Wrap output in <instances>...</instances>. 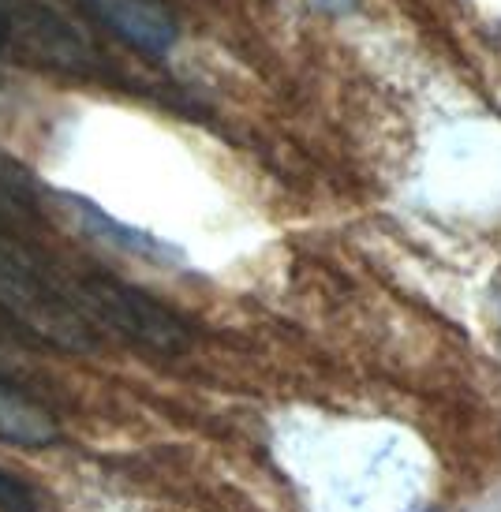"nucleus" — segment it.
<instances>
[{
    "label": "nucleus",
    "instance_id": "1",
    "mask_svg": "<svg viewBox=\"0 0 501 512\" xmlns=\"http://www.w3.org/2000/svg\"><path fill=\"white\" fill-rule=\"evenodd\" d=\"M0 311L34 341L57 352H98V329L64 292L53 270L23 243L0 236Z\"/></svg>",
    "mask_w": 501,
    "mask_h": 512
},
{
    "label": "nucleus",
    "instance_id": "2",
    "mask_svg": "<svg viewBox=\"0 0 501 512\" xmlns=\"http://www.w3.org/2000/svg\"><path fill=\"white\" fill-rule=\"evenodd\" d=\"M72 296L79 311L94 322V329H109L135 348L158 352V356H180L195 341V329L187 326V318L113 273H86L75 281Z\"/></svg>",
    "mask_w": 501,
    "mask_h": 512
},
{
    "label": "nucleus",
    "instance_id": "3",
    "mask_svg": "<svg viewBox=\"0 0 501 512\" xmlns=\"http://www.w3.org/2000/svg\"><path fill=\"white\" fill-rule=\"evenodd\" d=\"M101 27L150 60H165L180 42V27L161 0H79Z\"/></svg>",
    "mask_w": 501,
    "mask_h": 512
},
{
    "label": "nucleus",
    "instance_id": "4",
    "mask_svg": "<svg viewBox=\"0 0 501 512\" xmlns=\"http://www.w3.org/2000/svg\"><path fill=\"white\" fill-rule=\"evenodd\" d=\"M49 199L57 202L60 210H64V221L79 228L86 240L116 247V251H124V255L146 258V262H158V266L184 262L180 247H172V243L158 240V236H150L146 228L124 225L120 217H113L109 210H101L98 202L83 199V195H75V191H49Z\"/></svg>",
    "mask_w": 501,
    "mask_h": 512
},
{
    "label": "nucleus",
    "instance_id": "5",
    "mask_svg": "<svg viewBox=\"0 0 501 512\" xmlns=\"http://www.w3.org/2000/svg\"><path fill=\"white\" fill-rule=\"evenodd\" d=\"M0 441L15 449H49L60 441L57 419L4 374H0Z\"/></svg>",
    "mask_w": 501,
    "mask_h": 512
},
{
    "label": "nucleus",
    "instance_id": "6",
    "mask_svg": "<svg viewBox=\"0 0 501 512\" xmlns=\"http://www.w3.org/2000/svg\"><path fill=\"white\" fill-rule=\"evenodd\" d=\"M38 195H42V187H34L30 172L15 165L8 154H0V214L30 221L38 214Z\"/></svg>",
    "mask_w": 501,
    "mask_h": 512
},
{
    "label": "nucleus",
    "instance_id": "7",
    "mask_svg": "<svg viewBox=\"0 0 501 512\" xmlns=\"http://www.w3.org/2000/svg\"><path fill=\"white\" fill-rule=\"evenodd\" d=\"M0 512H42L38 490L8 468H0Z\"/></svg>",
    "mask_w": 501,
    "mask_h": 512
},
{
    "label": "nucleus",
    "instance_id": "8",
    "mask_svg": "<svg viewBox=\"0 0 501 512\" xmlns=\"http://www.w3.org/2000/svg\"><path fill=\"white\" fill-rule=\"evenodd\" d=\"M15 19H19V0H0V57L15 42Z\"/></svg>",
    "mask_w": 501,
    "mask_h": 512
}]
</instances>
